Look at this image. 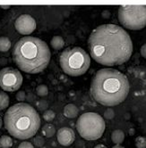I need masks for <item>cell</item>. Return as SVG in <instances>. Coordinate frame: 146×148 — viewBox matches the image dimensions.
Masks as SVG:
<instances>
[{
    "instance_id": "obj_13",
    "label": "cell",
    "mask_w": 146,
    "mask_h": 148,
    "mask_svg": "<svg viewBox=\"0 0 146 148\" xmlns=\"http://www.w3.org/2000/svg\"><path fill=\"white\" fill-rule=\"evenodd\" d=\"M50 45L56 50H60L65 47V40L61 36H54L50 41Z\"/></svg>"
},
{
    "instance_id": "obj_2",
    "label": "cell",
    "mask_w": 146,
    "mask_h": 148,
    "mask_svg": "<svg viewBox=\"0 0 146 148\" xmlns=\"http://www.w3.org/2000/svg\"><path fill=\"white\" fill-rule=\"evenodd\" d=\"M130 91L127 77L112 68H104L97 71L91 79V95L103 106H116L126 100Z\"/></svg>"
},
{
    "instance_id": "obj_7",
    "label": "cell",
    "mask_w": 146,
    "mask_h": 148,
    "mask_svg": "<svg viewBox=\"0 0 146 148\" xmlns=\"http://www.w3.org/2000/svg\"><path fill=\"white\" fill-rule=\"evenodd\" d=\"M118 20L123 27L139 30L146 25L145 5H125L118 9Z\"/></svg>"
},
{
    "instance_id": "obj_32",
    "label": "cell",
    "mask_w": 146,
    "mask_h": 148,
    "mask_svg": "<svg viewBox=\"0 0 146 148\" xmlns=\"http://www.w3.org/2000/svg\"><path fill=\"white\" fill-rule=\"evenodd\" d=\"M130 135H131V136H133V135H134V130H131V133H130Z\"/></svg>"
},
{
    "instance_id": "obj_16",
    "label": "cell",
    "mask_w": 146,
    "mask_h": 148,
    "mask_svg": "<svg viewBox=\"0 0 146 148\" xmlns=\"http://www.w3.org/2000/svg\"><path fill=\"white\" fill-rule=\"evenodd\" d=\"M13 139L9 136H2L0 137V148H11L13 146Z\"/></svg>"
},
{
    "instance_id": "obj_20",
    "label": "cell",
    "mask_w": 146,
    "mask_h": 148,
    "mask_svg": "<svg viewBox=\"0 0 146 148\" xmlns=\"http://www.w3.org/2000/svg\"><path fill=\"white\" fill-rule=\"evenodd\" d=\"M135 146L137 148H146V138L144 136H137L135 139Z\"/></svg>"
},
{
    "instance_id": "obj_27",
    "label": "cell",
    "mask_w": 146,
    "mask_h": 148,
    "mask_svg": "<svg viewBox=\"0 0 146 148\" xmlns=\"http://www.w3.org/2000/svg\"><path fill=\"white\" fill-rule=\"evenodd\" d=\"M102 16L104 18H109L110 16V12L108 11V10H104L103 13H102Z\"/></svg>"
},
{
    "instance_id": "obj_31",
    "label": "cell",
    "mask_w": 146,
    "mask_h": 148,
    "mask_svg": "<svg viewBox=\"0 0 146 148\" xmlns=\"http://www.w3.org/2000/svg\"><path fill=\"white\" fill-rule=\"evenodd\" d=\"M2 119H1V117H0V129H1V127H2Z\"/></svg>"
},
{
    "instance_id": "obj_1",
    "label": "cell",
    "mask_w": 146,
    "mask_h": 148,
    "mask_svg": "<svg viewBox=\"0 0 146 148\" xmlns=\"http://www.w3.org/2000/svg\"><path fill=\"white\" fill-rule=\"evenodd\" d=\"M91 57L105 66L121 65L133 53V42L129 34L116 24H102L91 31L88 38Z\"/></svg>"
},
{
    "instance_id": "obj_29",
    "label": "cell",
    "mask_w": 146,
    "mask_h": 148,
    "mask_svg": "<svg viewBox=\"0 0 146 148\" xmlns=\"http://www.w3.org/2000/svg\"><path fill=\"white\" fill-rule=\"evenodd\" d=\"M0 7H1L2 9H9L10 7H11V5H0Z\"/></svg>"
},
{
    "instance_id": "obj_3",
    "label": "cell",
    "mask_w": 146,
    "mask_h": 148,
    "mask_svg": "<svg viewBox=\"0 0 146 148\" xmlns=\"http://www.w3.org/2000/svg\"><path fill=\"white\" fill-rule=\"evenodd\" d=\"M51 52L45 41L39 38L26 36L20 38L13 48V59L20 70L36 74L47 68Z\"/></svg>"
},
{
    "instance_id": "obj_11",
    "label": "cell",
    "mask_w": 146,
    "mask_h": 148,
    "mask_svg": "<svg viewBox=\"0 0 146 148\" xmlns=\"http://www.w3.org/2000/svg\"><path fill=\"white\" fill-rule=\"evenodd\" d=\"M63 113L68 119H75L79 114V109L74 103H68L64 107Z\"/></svg>"
},
{
    "instance_id": "obj_5",
    "label": "cell",
    "mask_w": 146,
    "mask_h": 148,
    "mask_svg": "<svg viewBox=\"0 0 146 148\" xmlns=\"http://www.w3.org/2000/svg\"><path fill=\"white\" fill-rule=\"evenodd\" d=\"M59 62L67 75L77 77L86 73L91 64L90 56L80 47H67L61 53Z\"/></svg>"
},
{
    "instance_id": "obj_30",
    "label": "cell",
    "mask_w": 146,
    "mask_h": 148,
    "mask_svg": "<svg viewBox=\"0 0 146 148\" xmlns=\"http://www.w3.org/2000/svg\"><path fill=\"white\" fill-rule=\"evenodd\" d=\"M112 148H125V147L122 146V145H115Z\"/></svg>"
},
{
    "instance_id": "obj_14",
    "label": "cell",
    "mask_w": 146,
    "mask_h": 148,
    "mask_svg": "<svg viewBox=\"0 0 146 148\" xmlns=\"http://www.w3.org/2000/svg\"><path fill=\"white\" fill-rule=\"evenodd\" d=\"M41 132H42L44 136L49 138V137H52L56 134V128H55V126L53 124L47 123V124H45L43 126Z\"/></svg>"
},
{
    "instance_id": "obj_4",
    "label": "cell",
    "mask_w": 146,
    "mask_h": 148,
    "mask_svg": "<svg viewBox=\"0 0 146 148\" xmlns=\"http://www.w3.org/2000/svg\"><path fill=\"white\" fill-rule=\"evenodd\" d=\"M4 124L10 135L17 139L25 140L36 135L40 127V118L32 105L18 103L5 113Z\"/></svg>"
},
{
    "instance_id": "obj_19",
    "label": "cell",
    "mask_w": 146,
    "mask_h": 148,
    "mask_svg": "<svg viewBox=\"0 0 146 148\" xmlns=\"http://www.w3.org/2000/svg\"><path fill=\"white\" fill-rule=\"evenodd\" d=\"M56 118V113L54 111L52 110H46L44 112H43V119L46 121H54V119Z\"/></svg>"
},
{
    "instance_id": "obj_10",
    "label": "cell",
    "mask_w": 146,
    "mask_h": 148,
    "mask_svg": "<svg viewBox=\"0 0 146 148\" xmlns=\"http://www.w3.org/2000/svg\"><path fill=\"white\" fill-rule=\"evenodd\" d=\"M57 138L61 145L69 146L74 143L75 139V134L72 129L65 127V128H61L60 130H58Z\"/></svg>"
},
{
    "instance_id": "obj_28",
    "label": "cell",
    "mask_w": 146,
    "mask_h": 148,
    "mask_svg": "<svg viewBox=\"0 0 146 148\" xmlns=\"http://www.w3.org/2000/svg\"><path fill=\"white\" fill-rule=\"evenodd\" d=\"M94 148H107V146H106V145H102V144H100V145H97Z\"/></svg>"
},
{
    "instance_id": "obj_24",
    "label": "cell",
    "mask_w": 146,
    "mask_h": 148,
    "mask_svg": "<svg viewBox=\"0 0 146 148\" xmlns=\"http://www.w3.org/2000/svg\"><path fill=\"white\" fill-rule=\"evenodd\" d=\"M16 99L20 102L23 103V101H24L26 99V95L24 91H18L16 94Z\"/></svg>"
},
{
    "instance_id": "obj_21",
    "label": "cell",
    "mask_w": 146,
    "mask_h": 148,
    "mask_svg": "<svg viewBox=\"0 0 146 148\" xmlns=\"http://www.w3.org/2000/svg\"><path fill=\"white\" fill-rule=\"evenodd\" d=\"M48 106V103L46 100H43V99H41L39 101H38L36 103V107L39 111H46L47 108Z\"/></svg>"
},
{
    "instance_id": "obj_8",
    "label": "cell",
    "mask_w": 146,
    "mask_h": 148,
    "mask_svg": "<svg viewBox=\"0 0 146 148\" xmlns=\"http://www.w3.org/2000/svg\"><path fill=\"white\" fill-rule=\"evenodd\" d=\"M23 84V75L12 67H6L0 71V88L7 92L18 90Z\"/></svg>"
},
{
    "instance_id": "obj_12",
    "label": "cell",
    "mask_w": 146,
    "mask_h": 148,
    "mask_svg": "<svg viewBox=\"0 0 146 148\" xmlns=\"http://www.w3.org/2000/svg\"><path fill=\"white\" fill-rule=\"evenodd\" d=\"M125 139V133L121 130H114L111 134V140L114 144L120 145L124 142Z\"/></svg>"
},
{
    "instance_id": "obj_22",
    "label": "cell",
    "mask_w": 146,
    "mask_h": 148,
    "mask_svg": "<svg viewBox=\"0 0 146 148\" xmlns=\"http://www.w3.org/2000/svg\"><path fill=\"white\" fill-rule=\"evenodd\" d=\"M33 143L34 145L37 146V147H41V146H43L44 144H45V140L42 136H36L34 137V140H33Z\"/></svg>"
},
{
    "instance_id": "obj_6",
    "label": "cell",
    "mask_w": 146,
    "mask_h": 148,
    "mask_svg": "<svg viewBox=\"0 0 146 148\" xmlns=\"http://www.w3.org/2000/svg\"><path fill=\"white\" fill-rule=\"evenodd\" d=\"M106 129L105 121L96 112L82 114L76 122V130L80 136L88 141H94L102 136Z\"/></svg>"
},
{
    "instance_id": "obj_15",
    "label": "cell",
    "mask_w": 146,
    "mask_h": 148,
    "mask_svg": "<svg viewBox=\"0 0 146 148\" xmlns=\"http://www.w3.org/2000/svg\"><path fill=\"white\" fill-rule=\"evenodd\" d=\"M9 103H10V99L8 95L5 91H0V111L7 108Z\"/></svg>"
},
{
    "instance_id": "obj_9",
    "label": "cell",
    "mask_w": 146,
    "mask_h": 148,
    "mask_svg": "<svg viewBox=\"0 0 146 148\" xmlns=\"http://www.w3.org/2000/svg\"><path fill=\"white\" fill-rule=\"evenodd\" d=\"M15 26L16 30L20 34L29 35L32 34L36 29L37 24L33 17L29 14H22L16 19Z\"/></svg>"
},
{
    "instance_id": "obj_17",
    "label": "cell",
    "mask_w": 146,
    "mask_h": 148,
    "mask_svg": "<svg viewBox=\"0 0 146 148\" xmlns=\"http://www.w3.org/2000/svg\"><path fill=\"white\" fill-rule=\"evenodd\" d=\"M11 48V41L7 37H0V52H7Z\"/></svg>"
},
{
    "instance_id": "obj_18",
    "label": "cell",
    "mask_w": 146,
    "mask_h": 148,
    "mask_svg": "<svg viewBox=\"0 0 146 148\" xmlns=\"http://www.w3.org/2000/svg\"><path fill=\"white\" fill-rule=\"evenodd\" d=\"M36 94L38 95L39 97H46L47 95L48 94V88L46 85H43V84H41V85H39L37 88H36Z\"/></svg>"
},
{
    "instance_id": "obj_25",
    "label": "cell",
    "mask_w": 146,
    "mask_h": 148,
    "mask_svg": "<svg viewBox=\"0 0 146 148\" xmlns=\"http://www.w3.org/2000/svg\"><path fill=\"white\" fill-rule=\"evenodd\" d=\"M18 148H34V146L33 145L32 143H30L28 141H24L19 145Z\"/></svg>"
},
{
    "instance_id": "obj_26",
    "label": "cell",
    "mask_w": 146,
    "mask_h": 148,
    "mask_svg": "<svg viewBox=\"0 0 146 148\" xmlns=\"http://www.w3.org/2000/svg\"><path fill=\"white\" fill-rule=\"evenodd\" d=\"M141 56L145 58L146 57V45H143L142 47H141Z\"/></svg>"
},
{
    "instance_id": "obj_23",
    "label": "cell",
    "mask_w": 146,
    "mask_h": 148,
    "mask_svg": "<svg viewBox=\"0 0 146 148\" xmlns=\"http://www.w3.org/2000/svg\"><path fill=\"white\" fill-rule=\"evenodd\" d=\"M104 117H105V119H107V120H113L114 117H115L114 111L111 108L107 109L105 111V112H104Z\"/></svg>"
}]
</instances>
